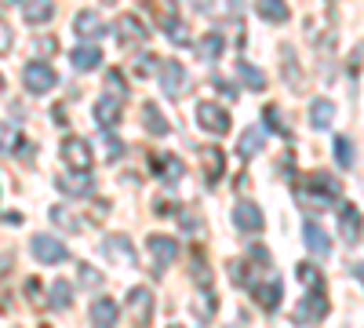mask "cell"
I'll return each mask as SVG.
<instances>
[{
    "mask_svg": "<svg viewBox=\"0 0 364 328\" xmlns=\"http://www.w3.org/2000/svg\"><path fill=\"white\" fill-rule=\"evenodd\" d=\"M302 241H306V248H310L314 255H321V259H324V255L331 252V241H328V233H324V230H321V226H317L314 219H306V223H302Z\"/></svg>",
    "mask_w": 364,
    "mask_h": 328,
    "instance_id": "13",
    "label": "cell"
},
{
    "mask_svg": "<svg viewBox=\"0 0 364 328\" xmlns=\"http://www.w3.org/2000/svg\"><path fill=\"white\" fill-rule=\"evenodd\" d=\"M223 168H226V157L219 146H208L204 150V179L208 183H215V179H223Z\"/></svg>",
    "mask_w": 364,
    "mask_h": 328,
    "instance_id": "22",
    "label": "cell"
},
{
    "mask_svg": "<svg viewBox=\"0 0 364 328\" xmlns=\"http://www.w3.org/2000/svg\"><path fill=\"white\" fill-rule=\"evenodd\" d=\"M161 88L164 95H182V88H186V66L182 63H161Z\"/></svg>",
    "mask_w": 364,
    "mask_h": 328,
    "instance_id": "11",
    "label": "cell"
},
{
    "mask_svg": "<svg viewBox=\"0 0 364 328\" xmlns=\"http://www.w3.org/2000/svg\"><path fill=\"white\" fill-rule=\"evenodd\" d=\"M262 142H266V132L262 128H248L245 135H240V142H237V154L240 157H255L262 150Z\"/></svg>",
    "mask_w": 364,
    "mask_h": 328,
    "instance_id": "24",
    "label": "cell"
},
{
    "mask_svg": "<svg viewBox=\"0 0 364 328\" xmlns=\"http://www.w3.org/2000/svg\"><path fill=\"white\" fill-rule=\"evenodd\" d=\"M106 88H109V92H113L109 99H117V102L124 99V77H120L117 70H109V73H106Z\"/></svg>",
    "mask_w": 364,
    "mask_h": 328,
    "instance_id": "35",
    "label": "cell"
},
{
    "mask_svg": "<svg viewBox=\"0 0 364 328\" xmlns=\"http://www.w3.org/2000/svg\"><path fill=\"white\" fill-rule=\"evenodd\" d=\"M102 248H106V255H109V259H117L120 266H135V248H132L128 237H109V241H106Z\"/></svg>",
    "mask_w": 364,
    "mask_h": 328,
    "instance_id": "17",
    "label": "cell"
},
{
    "mask_svg": "<svg viewBox=\"0 0 364 328\" xmlns=\"http://www.w3.org/2000/svg\"><path fill=\"white\" fill-rule=\"evenodd\" d=\"M255 303H259L262 310H277V307H281V281H269L266 288L259 285V288H255Z\"/></svg>",
    "mask_w": 364,
    "mask_h": 328,
    "instance_id": "26",
    "label": "cell"
},
{
    "mask_svg": "<svg viewBox=\"0 0 364 328\" xmlns=\"http://www.w3.org/2000/svg\"><path fill=\"white\" fill-rule=\"evenodd\" d=\"M117 33H120V41L124 44H135V41H142L146 37V26L139 22V15H117Z\"/></svg>",
    "mask_w": 364,
    "mask_h": 328,
    "instance_id": "16",
    "label": "cell"
},
{
    "mask_svg": "<svg viewBox=\"0 0 364 328\" xmlns=\"http://www.w3.org/2000/svg\"><path fill=\"white\" fill-rule=\"evenodd\" d=\"M223 33H208L204 41H200V55H204V63H215L219 58V51H223Z\"/></svg>",
    "mask_w": 364,
    "mask_h": 328,
    "instance_id": "32",
    "label": "cell"
},
{
    "mask_svg": "<svg viewBox=\"0 0 364 328\" xmlns=\"http://www.w3.org/2000/svg\"><path fill=\"white\" fill-rule=\"evenodd\" d=\"M233 226H237V230H245V233L262 230V208H259V204H252V201L233 204Z\"/></svg>",
    "mask_w": 364,
    "mask_h": 328,
    "instance_id": "8",
    "label": "cell"
},
{
    "mask_svg": "<svg viewBox=\"0 0 364 328\" xmlns=\"http://www.w3.org/2000/svg\"><path fill=\"white\" fill-rule=\"evenodd\" d=\"M22 18H26L29 26H44V22L55 18V4H51V0H33V4L22 8Z\"/></svg>",
    "mask_w": 364,
    "mask_h": 328,
    "instance_id": "19",
    "label": "cell"
},
{
    "mask_svg": "<svg viewBox=\"0 0 364 328\" xmlns=\"http://www.w3.org/2000/svg\"><path fill=\"white\" fill-rule=\"evenodd\" d=\"M328 314V300H324V292H306L299 300V307H295V321L299 324H314V321H321Z\"/></svg>",
    "mask_w": 364,
    "mask_h": 328,
    "instance_id": "6",
    "label": "cell"
},
{
    "mask_svg": "<svg viewBox=\"0 0 364 328\" xmlns=\"http://www.w3.org/2000/svg\"><path fill=\"white\" fill-rule=\"evenodd\" d=\"M8 263H11L8 255H4V259H0V274H4V270H8Z\"/></svg>",
    "mask_w": 364,
    "mask_h": 328,
    "instance_id": "39",
    "label": "cell"
},
{
    "mask_svg": "<svg viewBox=\"0 0 364 328\" xmlns=\"http://www.w3.org/2000/svg\"><path fill=\"white\" fill-rule=\"evenodd\" d=\"M295 277L306 285L310 292H324V277H321V270L314 263H299V270H295Z\"/></svg>",
    "mask_w": 364,
    "mask_h": 328,
    "instance_id": "29",
    "label": "cell"
},
{
    "mask_svg": "<svg viewBox=\"0 0 364 328\" xmlns=\"http://www.w3.org/2000/svg\"><path fill=\"white\" fill-rule=\"evenodd\" d=\"M149 168H154V175L161 179V183H178V179L186 175V164H182L178 157H171V154H154Z\"/></svg>",
    "mask_w": 364,
    "mask_h": 328,
    "instance_id": "9",
    "label": "cell"
},
{
    "mask_svg": "<svg viewBox=\"0 0 364 328\" xmlns=\"http://www.w3.org/2000/svg\"><path fill=\"white\" fill-rule=\"evenodd\" d=\"M22 150V132L8 121H0V154H15Z\"/></svg>",
    "mask_w": 364,
    "mask_h": 328,
    "instance_id": "28",
    "label": "cell"
},
{
    "mask_svg": "<svg viewBox=\"0 0 364 328\" xmlns=\"http://www.w3.org/2000/svg\"><path fill=\"white\" fill-rule=\"evenodd\" d=\"M197 125L204 132H211V135H226L230 132V113L223 106H215V102H200L197 106Z\"/></svg>",
    "mask_w": 364,
    "mask_h": 328,
    "instance_id": "4",
    "label": "cell"
},
{
    "mask_svg": "<svg viewBox=\"0 0 364 328\" xmlns=\"http://www.w3.org/2000/svg\"><path fill=\"white\" fill-rule=\"evenodd\" d=\"M0 92H4V77H0Z\"/></svg>",
    "mask_w": 364,
    "mask_h": 328,
    "instance_id": "40",
    "label": "cell"
},
{
    "mask_svg": "<svg viewBox=\"0 0 364 328\" xmlns=\"http://www.w3.org/2000/svg\"><path fill=\"white\" fill-rule=\"evenodd\" d=\"M175 328H182V324H175Z\"/></svg>",
    "mask_w": 364,
    "mask_h": 328,
    "instance_id": "41",
    "label": "cell"
},
{
    "mask_svg": "<svg viewBox=\"0 0 364 328\" xmlns=\"http://www.w3.org/2000/svg\"><path fill=\"white\" fill-rule=\"evenodd\" d=\"M73 26H77V33L80 37H102V18H99V11H80L77 18H73Z\"/></svg>",
    "mask_w": 364,
    "mask_h": 328,
    "instance_id": "23",
    "label": "cell"
},
{
    "mask_svg": "<svg viewBox=\"0 0 364 328\" xmlns=\"http://www.w3.org/2000/svg\"><path fill=\"white\" fill-rule=\"evenodd\" d=\"M73 66L77 70H99V63H102V51L95 48V44H80V48H73Z\"/></svg>",
    "mask_w": 364,
    "mask_h": 328,
    "instance_id": "20",
    "label": "cell"
},
{
    "mask_svg": "<svg viewBox=\"0 0 364 328\" xmlns=\"http://www.w3.org/2000/svg\"><path fill=\"white\" fill-rule=\"evenodd\" d=\"M306 194H310L314 201H321V208H324V204H331V201H339L343 183H339L336 175H328V171H314V175L306 179Z\"/></svg>",
    "mask_w": 364,
    "mask_h": 328,
    "instance_id": "3",
    "label": "cell"
},
{
    "mask_svg": "<svg viewBox=\"0 0 364 328\" xmlns=\"http://www.w3.org/2000/svg\"><path fill=\"white\" fill-rule=\"evenodd\" d=\"M262 117H266V125H269L273 132H281V135H291V132H288V125L281 121V110H277V106H266V110H262Z\"/></svg>",
    "mask_w": 364,
    "mask_h": 328,
    "instance_id": "34",
    "label": "cell"
},
{
    "mask_svg": "<svg viewBox=\"0 0 364 328\" xmlns=\"http://www.w3.org/2000/svg\"><path fill=\"white\" fill-rule=\"evenodd\" d=\"M339 230H343V241H346V245H357V241H360V208H357V204H343Z\"/></svg>",
    "mask_w": 364,
    "mask_h": 328,
    "instance_id": "12",
    "label": "cell"
},
{
    "mask_svg": "<svg viewBox=\"0 0 364 328\" xmlns=\"http://www.w3.org/2000/svg\"><path fill=\"white\" fill-rule=\"evenodd\" d=\"M63 161H66V168H70V171L87 175V171H91V146H87V139L70 135V139L63 142Z\"/></svg>",
    "mask_w": 364,
    "mask_h": 328,
    "instance_id": "1",
    "label": "cell"
},
{
    "mask_svg": "<svg viewBox=\"0 0 364 328\" xmlns=\"http://www.w3.org/2000/svg\"><path fill=\"white\" fill-rule=\"evenodd\" d=\"M142 125H146L149 135H168V132H171V125L164 121V113H161L154 102H146V106H142Z\"/></svg>",
    "mask_w": 364,
    "mask_h": 328,
    "instance_id": "21",
    "label": "cell"
},
{
    "mask_svg": "<svg viewBox=\"0 0 364 328\" xmlns=\"http://www.w3.org/2000/svg\"><path fill=\"white\" fill-rule=\"evenodd\" d=\"M146 248L154 252V259H157V270H164V266L178 255V241H175V237H168V233H154V237L146 241Z\"/></svg>",
    "mask_w": 364,
    "mask_h": 328,
    "instance_id": "10",
    "label": "cell"
},
{
    "mask_svg": "<svg viewBox=\"0 0 364 328\" xmlns=\"http://www.w3.org/2000/svg\"><path fill=\"white\" fill-rule=\"evenodd\" d=\"M255 11H259L262 22H284L291 15L288 4H281V0H262V4H255Z\"/></svg>",
    "mask_w": 364,
    "mask_h": 328,
    "instance_id": "27",
    "label": "cell"
},
{
    "mask_svg": "<svg viewBox=\"0 0 364 328\" xmlns=\"http://www.w3.org/2000/svg\"><path fill=\"white\" fill-rule=\"evenodd\" d=\"M91 324L95 328H113L117 324V303L106 300V295H99V300L91 303Z\"/></svg>",
    "mask_w": 364,
    "mask_h": 328,
    "instance_id": "15",
    "label": "cell"
},
{
    "mask_svg": "<svg viewBox=\"0 0 364 328\" xmlns=\"http://www.w3.org/2000/svg\"><path fill=\"white\" fill-rule=\"evenodd\" d=\"M95 121H99V128H102V132H109L113 125H120V102H117V99H109V95H106V99H99V102H95Z\"/></svg>",
    "mask_w": 364,
    "mask_h": 328,
    "instance_id": "18",
    "label": "cell"
},
{
    "mask_svg": "<svg viewBox=\"0 0 364 328\" xmlns=\"http://www.w3.org/2000/svg\"><path fill=\"white\" fill-rule=\"evenodd\" d=\"M128 314L135 324H146L149 317H154V292L149 288H132L128 292Z\"/></svg>",
    "mask_w": 364,
    "mask_h": 328,
    "instance_id": "7",
    "label": "cell"
},
{
    "mask_svg": "<svg viewBox=\"0 0 364 328\" xmlns=\"http://www.w3.org/2000/svg\"><path fill=\"white\" fill-rule=\"evenodd\" d=\"M310 121H314V128H328L331 121H336V102H331V99H314Z\"/></svg>",
    "mask_w": 364,
    "mask_h": 328,
    "instance_id": "25",
    "label": "cell"
},
{
    "mask_svg": "<svg viewBox=\"0 0 364 328\" xmlns=\"http://www.w3.org/2000/svg\"><path fill=\"white\" fill-rule=\"evenodd\" d=\"M154 63H161V58H157V55H142V58H139V66H135V70H139V73L146 77V73H154Z\"/></svg>",
    "mask_w": 364,
    "mask_h": 328,
    "instance_id": "38",
    "label": "cell"
},
{
    "mask_svg": "<svg viewBox=\"0 0 364 328\" xmlns=\"http://www.w3.org/2000/svg\"><path fill=\"white\" fill-rule=\"evenodd\" d=\"M55 80H58V73H55L48 63H29V66L22 70V84H26V92H29V95H44V92H51Z\"/></svg>",
    "mask_w": 364,
    "mask_h": 328,
    "instance_id": "2",
    "label": "cell"
},
{
    "mask_svg": "<svg viewBox=\"0 0 364 328\" xmlns=\"http://www.w3.org/2000/svg\"><path fill=\"white\" fill-rule=\"evenodd\" d=\"M70 303H73L70 285H66V281H55V285H51V307H55V310H70Z\"/></svg>",
    "mask_w": 364,
    "mask_h": 328,
    "instance_id": "33",
    "label": "cell"
},
{
    "mask_svg": "<svg viewBox=\"0 0 364 328\" xmlns=\"http://www.w3.org/2000/svg\"><path fill=\"white\" fill-rule=\"evenodd\" d=\"M80 281L91 285V288H99V285H102V274H99V270H87V266H80Z\"/></svg>",
    "mask_w": 364,
    "mask_h": 328,
    "instance_id": "37",
    "label": "cell"
},
{
    "mask_svg": "<svg viewBox=\"0 0 364 328\" xmlns=\"http://www.w3.org/2000/svg\"><path fill=\"white\" fill-rule=\"evenodd\" d=\"M233 70H237V77L245 80L248 88H255V92H262V88H266V77H262V73H259V70H255L252 63H237Z\"/></svg>",
    "mask_w": 364,
    "mask_h": 328,
    "instance_id": "31",
    "label": "cell"
},
{
    "mask_svg": "<svg viewBox=\"0 0 364 328\" xmlns=\"http://www.w3.org/2000/svg\"><path fill=\"white\" fill-rule=\"evenodd\" d=\"M29 248H33V255L41 263H66L70 259V248L58 241V237H48V233H37L33 241H29Z\"/></svg>",
    "mask_w": 364,
    "mask_h": 328,
    "instance_id": "5",
    "label": "cell"
},
{
    "mask_svg": "<svg viewBox=\"0 0 364 328\" xmlns=\"http://www.w3.org/2000/svg\"><path fill=\"white\" fill-rule=\"evenodd\" d=\"M336 161H339V168H353L357 154H353V139L350 135H336Z\"/></svg>",
    "mask_w": 364,
    "mask_h": 328,
    "instance_id": "30",
    "label": "cell"
},
{
    "mask_svg": "<svg viewBox=\"0 0 364 328\" xmlns=\"http://www.w3.org/2000/svg\"><path fill=\"white\" fill-rule=\"evenodd\" d=\"M11 44H15L11 26H8V22H0V55H8V51H11Z\"/></svg>",
    "mask_w": 364,
    "mask_h": 328,
    "instance_id": "36",
    "label": "cell"
},
{
    "mask_svg": "<svg viewBox=\"0 0 364 328\" xmlns=\"http://www.w3.org/2000/svg\"><path fill=\"white\" fill-rule=\"evenodd\" d=\"M58 190L66 197H87L91 194V175H77V171L58 175Z\"/></svg>",
    "mask_w": 364,
    "mask_h": 328,
    "instance_id": "14",
    "label": "cell"
}]
</instances>
